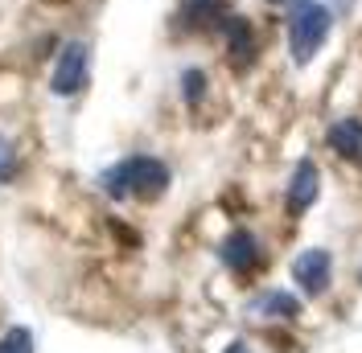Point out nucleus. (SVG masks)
I'll return each mask as SVG.
<instances>
[{
    "mask_svg": "<svg viewBox=\"0 0 362 353\" xmlns=\"http://www.w3.org/2000/svg\"><path fill=\"white\" fill-rule=\"evenodd\" d=\"M90 78V45L87 42H66L54 58V74H49V90L58 99H74Z\"/></svg>",
    "mask_w": 362,
    "mask_h": 353,
    "instance_id": "7ed1b4c3",
    "label": "nucleus"
},
{
    "mask_svg": "<svg viewBox=\"0 0 362 353\" xmlns=\"http://www.w3.org/2000/svg\"><path fill=\"white\" fill-rule=\"evenodd\" d=\"M293 280L300 284L305 296H321L329 280H334V259H329V251H321V246H309V251H300L293 259Z\"/></svg>",
    "mask_w": 362,
    "mask_h": 353,
    "instance_id": "423d86ee",
    "label": "nucleus"
},
{
    "mask_svg": "<svg viewBox=\"0 0 362 353\" xmlns=\"http://www.w3.org/2000/svg\"><path fill=\"white\" fill-rule=\"evenodd\" d=\"M206 87H210V78H206L202 66H185L181 70V99L189 103V107H198L206 99Z\"/></svg>",
    "mask_w": 362,
    "mask_h": 353,
    "instance_id": "9b49d317",
    "label": "nucleus"
},
{
    "mask_svg": "<svg viewBox=\"0 0 362 353\" xmlns=\"http://www.w3.org/2000/svg\"><path fill=\"white\" fill-rule=\"evenodd\" d=\"M354 13V0H334V17H350Z\"/></svg>",
    "mask_w": 362,
    "mask_h": 353,
    "instance_id": "4468645a",
    "label": "nucleus"
},
{
    "mask_svg": "<svg viewBox=\"0 0 362 353\" xmlns=\"http://www.w3.org/2000/svg\"><path fill=\"white\" fill-rule=\"evenodd\" d=\"M218 33H223L230 70H235V74H247V70L259 62V29H255V21L243 17V13H230Z\"/></svg>",
    "mask_w": 362,
    "mask_h": 353,
    "instance_id": "20e7f679",
    "label": "nucleus"
},
{
    "mask_svg": "<svg viewBox=\"0 0 362 353\" xmlns=\"http://www.w3.org/2000/svg\"><path fill=\"white\" fill-rule=\"evenodd\" d=\"M251 316H272V321H293V316H300V300H296L293 292H284V287H272V292H264V296H255L251 300Z\"/></svg>",
    "mask_w": 362,
    "mask_h": 353,
    "instance_id": "9d476101",
    "label": "nucleus"
},
{
    "mask_svg": "<svg viewBox=\"0 0 362 353\" xmlns=\"http://www.w3.org/2000/svg\"><path fill=\"white\" fill-rule=\"evenodd\" d=\"M17 173H21V152L8 136H0V185L17 181Z\"/></svg>",
    "mask_w": 362,
    "mask_h": 353,
    "instance_id": "f8f14e48",
    "label": "nucleus"
},
{
    "mask_svg": "<svg viewBox=\"0 0 362 353\" xmlns=\"http://www.w3.org/2000/svg\"><path fill=\"white\" fill-rule=\"evenodd\" d=\"M230 353H247V345H243V341H235V345H230Z\"/></svg>",
    "mask_w": 362,
    "mask_h": 353,
    "instance_id": "2eb2a0df",
    "label": "nucleus"
},
{
    "mask_svg": "<svg viewBox=\"0 0 362 353\" xmlns=\"http://www.w3.org/2000/svg\"><path fill=\"white\" fill-rule=\"evenodd\" d=\"M268 4H288V0H268Z\"/></svg>",
    "mask_w": 362,
    "mask_h": 353,
    "instance_id": "dca6fc26",
    "label": "nucleus"
},
{
    "mask_svg": "<svg viewBox=\"0 0 362 353\" xmlns=\"http://www.w3.org/2000/svg\"><path fill=\"white\" fill-rule=\"evenodd\" d=\"M226 17H230L226 0H185L177 13L181 29H189V33H218Z\"/></svg>",
    "mask_w": 362,
    "mask_h": 353,
    "instance_id": "6e6552de",
    "label": "nucleus"
},
{
    "mask_svg": "<svg viewBox=\"0 0 362 353\" xmlns=\"http://www.w3.org/2000/svg\"><path fill=\"white\" fill-rule=\"evenodd\" d=\"M218 259H223L235 275H251V271H259L264 267V243L251 234V230H230L223 239V246H218Z\"/></svg>",
    "mask_w": 362,
    "mask_h": 353,
    "instance_id": "39448f33",
    "label": "nucleus"
},
{
    "mask_svg": "<svg viewBox=\"0 0 362 353\" xmlns=\"http://www.w3.org/2000/svg\"><path fill=\"white\" fill-rule=\"evenodd\" d=\"M317 193H321V169H317L313 156H305V160L293 169V176H288V193H284L288 214H305V210L317 201Z\"/></svg>",
    "mask_w": 362,
    "mask_h": 353,
    "instance_id": "0eeeda50",
    "label": "nucleus"
},
{
    "mask_svg": "<svg viewBox=\"0 0 362 353\" xmlns=\"http://www.w3.org/2000/svg\"><path fill=\"white\" fill-rule=\"evenodd\" d=\"M334 8L321 4V0H293L288 4V58L296 66H309L321 45L329 42L334 33Z\"/></svg>",
    "mask_w": 362,
    "mask_h": 353,
    "instance_id": "f03ea898",
    "label": "nucleus"
},
{
    "mask_svg": "<svg viewBox=\"0 0 362 353\" xmlns=\"http://www.w3.org/2000/svg\"><path fill=\"white\" fill-rule=\"evenodd\" d=\"M0 353H33V333L29 329H8L0 337Z\"/></svg>",
    "mask_w": 362,
    "mask_h": 353,
    "instance_id": "ddd939ff",
    "label": "nucleus"
},
{
    "mask_svg": "<svg viewBox=\"0 0 362 353\" xmlns=\"http://www.w3.org/2000/svg\"><path fill=\"white\" fill-rule=\"evenodd\" d=\"M325 144H329L341 160L362 164V119L358 115H341V119H334V124L325 128Z\"/></svg>",
    "mask_w": 362,
    "mask_h": 353,
    "instance_id": "1a4fd4ad",
    "label": "nucleus"
},
{
    "mask_svg": "<svg viewBox=\"0 0 362 353\" xmlns=\"http://www.w3.org/2000/svg\"><path fill=\"white\" fill-rule=\"evenodd\" d=\"M169 164L160 156H148V152H132L124 160H115L112 169H103L99 185L112 201H128V198H140V201H157L165 189H169Z\"/></svg>",
    "mask_w": 362,
    "mask_h": 353,
    "instance_id": "f257e3e1",
    "label": "nucleus"
}]
</instances>
